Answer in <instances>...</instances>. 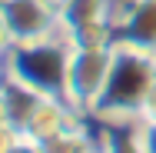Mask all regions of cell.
Listing matches in <instances>:
<instances>
[{
    "instance_id": "6da1fadb",
    "label": "cell",
    "mask_w": 156,
    "mask_h": 153,
    "mask_svg": "<svg viewBox=\"0 0 156 153\" xmlns=\"http://www.w3.org/2000/svg\"><path fill=\"white\" fill-rule=\"evenodd\" d=\"M156 80V53L136 50L129 43H113V63L106 87L96 100L93 113L103 123H136L143 120V107Z\"/></svg>"
},
{
    "instance_id": "7a4b0ae2",
    "label": "cell",
    "mask_w": 156,
    "mask_h": 153,
    "mask_svg": "<svg viewBox=\"0 0 156 153\" xmlns=\"http://www.w3.org/2000/svg\"><path fill=\"white\" fill-rule=\"evenodd\" d=\"M70 40L63 27L53 37L33 40V43H13L3 57L7 77L27 83L47 97H63V80H66V60H70Z\"/></svg>"
},
{
    "instance_id": "3957f363",
    "label": "cell",
    "mask_w": 156,
    "mask_h": 153,
    "mask_svg": "<svg viewBox=\"0 0 156 153\" xmlns=\"http://www.w3.org/2000/svg\"><path fill=\"white\" fill-rule=\"evenodd\" d=\"M113 63V47H73L66 60V80H63V100L76 113H93L96 100L106 87Z\"/></svg>"
},
{
    "instance_id": "277c9868",
    "label": "cell",
    "mask_w": 156,
    "mask_h": 153,
    "mask_svg": "<svg viewBox=\"0 0 156 153\" xmlns=\"http://www.w3.org/2000/svg\"><path fill=\"white\" fill-rule=\"evenodd\" d=\"M0 17L13 43H33L60 30V13L47 0H0Z\"/></svg>"
},
{
    "instance_id": "5b68a950",
    "label": "cell",
    "mask_w": 156,
    "mask_h": 153,
    "mask_svg": "<svg viewBox=\"0 0 156 153\" xmlns=\"http://www.w3.org/2000/svg\"><path fill=\"white\" fill-rule=\"evenodd\" d=\"M116 43L156 53V0H123L113 10Z\"/></svg>"
},
{
    "instance_id": "8992f818",
    "label": "cell",
    "mask_w": 156,
    "mask_h": 153,
    "mask_svg": "<svg viewBox=\"0 0 156 153\" xmlns=\"http://www.w3.org/2000/svg\"><path fill=\"white\" fill-rule=\"evenodd\" d=\"M76 117H80V113H76L63 97H43V100L37 103V110L30 113L27 126L20 130V137H27V140H33V143H47V140L57 137L60 130L73 126Z\"/></svg>"
},
{
    "instance_id": "52a82bcc",
    "label": "cell",
    "mask_w": 156,
    "mask_h": 153,
    "mask_svg": "<svg viewBox=\"0 0 156 153\" xmlns=\"http://www.w3.org/2000/svg\"><path fill=\"white\" fill-rule=\"evenodd\" d=\"M57 13H60L63 33H66L76 27H87V24L113 20V0H66Z\"/></svg>"
},
{
    "instance_id": "ba28073f",
    "label": "cell",
    "mask_w": 156,
    "mask_h": 153,
    "mask_svg": "<svg viewBox=\"0 0 156 153\" xmlns=\"http://www.w3.org/2000/svg\"><path fill=\"white\" fill-rule=\"evenodd\" d=\"M96 147H100V140H93L90 130L76 120L73 126H66L47 143H40V153H93Z\"/></svg>"
},
{
    "instance_id": "9c48e42d",
    "label": "cell",
    "mask_w": 156,
    "mask_h": 153,
    "mask_svg": "<svg viewBox=\"0 0 156 153\" xmlns=\"http://www.w3.org/2000/svg\"><path fill=\"white\" fill-rule=\"evenodd\" d=\"M136 137L143 153H156V120H136Z\"/></svg>"
},
{
    "instance_id": "30bf717a",
    "label": "cell",
    "mask_w": 156,
    "mask_h": 153,
    "mask_svg": "<svg viewBox=\"0 0 156 153\" xmlns=\"http://www.w3.org/2000/svg\"><path fill=\"white\" fill-rule=\"evenodd\" d=\"M143 120H156V80H153V87H150L146 107H143Z\"/></svg>"
},
{
    "instance_id": "8fae6325",
    "label": "cell",
    "mask_w": 156,
    "mask_h": 153,
    "mask_svg": "<svg viewBox=\"0 0 156 153\" xmlns=\"http://www.w3.org/2000/svg\"><path fill=\"white\" fill-rule=\"evenodd\" d=\"M10 153H40V143H33V140H27V137H20L17 143H13V150Z\"/></svg>"
},
{
    "instance_id": "7c38bea8",
    "label": "cell",
    "mask_w": 156,
    "mask_h": 153,
    "mask_svg": "<svg viewBox=\"0 0 156 153\" xmlns=\"http://www.w3.org/2000/svg\"><path fill=\"white\" fill-rule=\"evenodd\" d=\"M13 47V40H10V33H7V24H3V17H0V60L7 57V50Z\"/></svg>"
},
{
    "instance_id": "4fadbf2b",
    "label": "cell",
    "mask_w": 156,
    "mask_h": 153,
    "mask_svg": "<svg viewBox=\"0 0 156 153\" xmlns=\"http://www.w3.org/2000/svg\"><path fill=\"white\" fill-rule=\"evenodd\" d=\"M47 3H50V7H57V10H60L63 3H66V0H47Z\"/></svg>"
},
{
    "instance_id": "5bb4252c",
    "label": "cell",
    "mask_w": 156,
    "mask_h": 153,
    "mask_svg": "<svg viewBox=\"0 0 156 153\" xmlns=\"http://www.w3.org/2000/svg\"><path fill=\"white\" fill-rule=\"evenodd\" d=\"M93 153H103V147H96V150H93Z\"/></svg>"
}]
</instances>
